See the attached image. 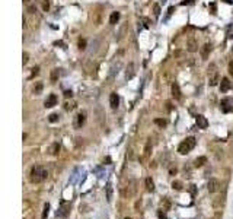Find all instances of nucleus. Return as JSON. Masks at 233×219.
Returning a JSON list of instances; mask_svg holds the SVG:
<instances>
[{
	"label": "nucleus",
	"mask_w": 233,
	"mask_h": 219,
	"mask_svg": "<svg viewBox=\"0 0 233 219\" xmlns=\"http://www.w3.org/2000/svg\"><path fill=\"white\" fill-rule=\"evenodd\" d=\"M47 177H48V173H47V170L44 168V166H41V165L32 166L31 174H29V180H31V183H41V181L47 180Z\"/></svg>",
	"instance_id": "1"
},
{
	"label": "nucleus",
	"mask_w": 233,
	"mask_h": 219,
	"mask_svg": "<svg viewBox=\"0 0 233 219\" xmlns=\"http://www.w3.org/2000/svg\"><path fill=\"white\" fill-rule=\"evenodd\" d=\"M195 145H197L195 137H186L185 140H182L179 143V146H178V152H179L181 155H186V153L191 152L194 148H195Z\"/></svg>",
	"instance_id": "2"
},
{
	"label": "nucleus",
	"mask_w": 233,
	"mask_h": 219,
	"mask_svg": "<svg viewBox=\"0 0 233 219\" xmlns=\"http://www.w3.org/2000/svg\"><path fill=\"white\" fill-rule=\"evenodd\" d=\"M208 79H210V85L216 86L219 82V73H217V67L216 64H210L208 67Z\"/></svg>",
	"instance_id": "3"
},
{
	"label": "nucleus",
	"mask_w": 233,
	"mask_h": 219,
	"mask_svg": "<svg viewBox=\"0 0 233 219\" xmlns=\"http://www.w3.org/2000/svg\"><path fill=\"white\" fill-rule=\"evenodd\" d=\"M220 110L223 113H230V111H233V100H230V98L221 100V102H220Z\"/></svg>",
	"instance_id": "4"
},
{
	"label": "nucleus",
	"mask_w": 233,
	"mask_h": 219,
	"mask_svg": "<svg viewBox=\"0 0 233 219\" xmlns=\"http://www.w3.org/2000/svg\"><path fill=\"white\" fill-rule=\"evenodd\" d=\"M86 123V113L85 111H82L76 115V120H74V127L76 129H82V126Z\"/></svg>",
	"instance_id": "5"
},
{
	"label": "nucleus",
	"mask_w": 233,
	"mask_h": 219,
	"mask_svg": "<svg viewBox=\"0 0 233 219\" xmlns=\"http://www.w3.org/2000/svg\"><path fill=\"white\" fill-rule=\"evenodd\" d=\"M70 210V203H67V202H61V206L60 209L57 210V216H61V218H66L67 213Z\"/></svg>",
	"instance_id": "6"
},
{
	"label": "nucleus",
	"mask_w": 233,
	"mask_h": 219,
	"mask_svg": "<svg viewBox=\"0 0 233 219\" xmlns=\"http://www.w3.org/2000/svg\"><path fill=\"white\" fill-rule=\"evenodd\" d=\"M207 188H208V192H210V193L219 192V188H220V181H219V180H216V178H210L208 184H207Z\"/></svg>",
	"instance_id": "7"
},
{
	"label": "nucleus",
	"mask_w": 233,
	"mask_h": 219,
	"mask_svg": "<svg viewBox=\"0 0 233 219\" xmlns=\"http://www.w3.org/2000/svg\"><path fill=\"white\" fill-rule=\"evenodd\" d=\"M109 105H111L112 110H117L118 108V105H120V98H118L117 92H112L109 95Z\"/></svg>",
	"instance_id": "8"
},
{
	"label": "nucleus",
	"mask_w": 233,
	"mask_h": 219,
	"mask_svg": "<svg viewBox=\"0 0 233 219\" xmlns=\"http://www.w3.org/2000/svg\"><path fill=\"white\" fill-rule=\"evenodd\" d=\"M195 123H197L198 129H207L208 127V121H207V119L204 115H197L195 117Z\"/></svg>",
	"instance_id": "9"
},
{
	"label": "nucleus",
	"mask_w": 233,
	"mask_h": 219,
	"mask_svg": "<svg viewBox=\"0 0 233 219\" xmlns=\"http://www.w3.org/2000/svg\"><path fill=\"white\" fill-rule=\"evenodd\" d=\"M57 97L54 95V93H50L48 95V98L45 100V108H53L54 105H57Z\"/></svg>",
	"instance_id": "10"
},
{
	"label": "nucleus",
	"mask_w": 233,
	"mask_h": 219,
	"mask_svg": "<svg viewBox=\"0 0 233 219\" xmlns=\"http://www.w3.org/2000/svg\"><path fill=\"white\" fill-rule=\"evenodd\" d=\"M210 51H211V44H204L203 46V48H201V57H203V60H207L208 59V56H210Z\"/></svg>",
	"instance_id": "11"
},
{
	"label": "nucleus",
	"mask_w": 233,
	"mask_h": 219,
	"mask_svg": "<svg viewBox=\"0 0 233 219\" xmlns=\"http://www.w3.org/2000/svg\"><path fill=\"white\" fill-rule=\"evenodd\" d=\"M232 86V83H230V80L227 79V78H221V83H220V91L221 92H227L229 89Z\"/></svg>",
	"instance_id": "12"
},
{
	"label": "nucleus",
	"mask_w": 233,
	"mask_h": 219,
	"mask_svg": "<svg viewBox=\"0 0 233 219\" xmlns=\"http://www.w3.org/2000/svg\"><path fill=\"white\" fill-rule=\"evenodd\" d=\"M172 95L175 100H181V89H179V85L176 82L172 83Z\"/></svg>",
	"instance_id": "13"
},
{
	"label": "nucleus",
	"mask_w": 233,
	"mask_h": 219,
	"mask_svg": "<svg viewBox=\"0 0 233 219\" xmlns=\"http://www.w3.org/2000/svg\"><path fill=\"white\" fill-rule=\"evenodd\" d=\"M118 20H120V12H112L111 16H109V24L111 25H115Z\"/></svg>",
	"instance_id": "14"
},
{
	"label": "nucleus",
	"mask_w": 233,
	"mask_h": 219,
	"mask_svg": "<svg viewBox=\"0 0 233 219\" xmlns=\"http://www.w3.org/2000/svg\"><path fill=\"white\" fill-rule=\"evenodd\" d=\"M206 162H207L206 156H200V158H197V159L194 161V166H195V168H200V166H203Z\"/></svg>",
	"instance_id": "15"
},
{
	"label": "nucleus",
	"mask_w": 233,
	"mask_h": 219,
	"mask_svg": "<svg viewBox=\"0 0 233 219\" xmlns=\"http://www.w3.org/2000/svg\"><path fill=\"white\" fill-rule=\"evenodd\" d=\"M186 47H188V51H191V53H194V51H197V42H195V40H191L188 41V44H186Z\"/></svg>",
	"instance_id": "16"
},
{
	"label": "nucleus",
	"mask_w": 233,
	"mask_h": 219,
	"mask_svg": "<svg viewBox=\"0 0 233 219\" xmlns=\"http://www.w3.org/2000/svg\"><path fill=\"white\" fill-rule=\"evenodd\" d=\"M144 183H146V188H147V192H153V190H154V183H153V180L150 178V177H147Z\"/></svg>",
	"instance_id": "17"
},
{
	"label": "nucleus",
	"mask_w": 233,
	"mask_h": 219,
	"mask_svg": "<svg viewBox=\"0 0 233 219\" xmlns=\"http://www.w3.org/2000/svg\"><path fill=\"white\" fill-rule=\"evenodd\" d=\"M32 92L35 93V95H40V93L42 92V83H41V82H37V83L34 85Z\"/></svg>",
	"instance_id": "18"
},
{
	"label": "nucleus",
	"mask_w": 233,
	"mask_h": 219,
	"mask_svg": "<svg viewBox=\"0 0 233 219\" xmlns=\"http://www.w3.org/2000/svg\"><path fill=\"white\" fill-rule=\"evenodd\" d=\"M107 200L108 202L112 200V184H111V183H108L107 184Z\"/></svg>",
	"instance_id": "19"
},
{
	"label": "nucleus",
	"mask_w": 233,
	"mask_h": 219,
	"mask_svg": "<svg viewBox=\"0 0 233 219\" xmlns=\"http://www.w3.org/2000/svg\"><path fill=\"white\" fill-rule=\"evenodd\" d=\"M58 76H60V70L58 69H54V70H51V82H57V79H58Z\"/></svg>",
	"instance_id": "20"
},
{
	"label": "nucleus",
	"mask_w": 233,
	"mask_h": 219,
	"mask_svg": "<svg viewBox=\"0 0 233 219\" xmlns=\"http://www.w3.org/2000/svg\"><path fill=\"white\" fill-rule=\"evenodd\" d=\"M50 152H51V155H58V152H60V145L58 143H53Z\"/></svg>",
	"instance_id": "21"
},
{
	"label": "nucleus",
	"mask_w": 233,
	"mask_h": 219,
	"mask_svg": "<svg viewBox=\"0 0 233 219\" xmlns=\"http://www.w3.org/2000/svg\"><path fill=\"white\" fill-rule=\"evenodd\" d=\"M134 64L133 63H130L128 64V67H127V79H131L133 78V75H134Z\"/></svg>",
	"instance_id": "22"
},
{
	"label": "nucleus",
	"mask_w": 233,
	"mask_h": 219,
	"mask_svg": "<svg viewBox=\"0 0 233 219\" xmlns=\"http://www.w3.org/2000/svg\"><path fill=\"white\" fill-rule=\"evenodd\" d=\"M154 124H157L159 127H166V124H168V121L165 119H154Z\"/></svg>",
	"instance_id": "23"
},
{
	"label": "nucleus",
	"mask_w": 233,
	"mask_h": 219,
	"mask_svg": "<svg viewBox=\"0 0 233 219\" xmlns=\"http://www.w3.org/2000/svg\"><path fill=\"white\" fill-rule=\"evenodd\" d=\"M48 213H50V203H45V205H44V210H42V216H41V219H47Z\"/></svg>",
	"instance_id": "24"
},
{
	"label": "nucleus",
	"mask_w": 233,
	"mask_h": 219,
	"mask_svg": "<svg viewBox=\"0 0 233 219\" xmlns=\"http://www.w3.org/2000/svg\"><path fill=\"white\" fill-rule=\"evenodd\" d=\"M172 187L175 188V190H182V188H184V186H182V183H181V181H173Z\"/></svg>",
	"instance_id": "25"
},
{
	"label": "nucleus",
	"mask_w": 233,
	"mask_h": 219,
	"mask_svg": "<svg viewBox=\"0 0 233 219\" xmlns=\"http://www.w3.org/2000/svg\"><path fill=\"white\" fill-rule=\"evenodd\" d=\"M48 121H50V123H55V121H58V114H51V115H50V117H48Z\"/></svg>",
	"instance_id": "26"
},
{
	"label": "nucleus",
	"mask_w": 233,
	"mask_h": 219,
	"mask_svg": "<svg viewBox=\"0 0 233 219\" xmlns=\"http://www.w3.org/2000/svg\"><path fill=\"white\" fill-rule=\"evenodd\" d=\"M74 107H76V104H69V102H67L66 105H64V110H66V111H70V110H73Z\"/></svg>",
	"instance_id": "27"
},
{
	"label": "nucleus",
	"mask_w": 233,
	"mask_h": 219,
	"mask_svg": "<svg viewBox=\"0 0 233 219\" xmlns=\"http://www.w3.org/2000/svg\"><path fill=\"white\" fill-rule=\"evenodd\" d=\"M79 48H80V50H85V48H86V41L80 40L79 41Z\"/></svg>",
	"instance_id": "28"
},
{
	"label": "nucleus",
	"mask_w": 233,
	"mask_h": 219,
	"mask_svg": "<svg viewBox=\"0 0 233 219\" xmlns=\"http://www.w3.org/2000/svg\"><path fill=\"white\" fill-rule=\"evenodd\" d=\"M153 10H154V16H159V13H160L159 5H154V6H153Z\"/></svg>",
	"instance_id": "29"
},
{
	"label": "nucleus",
	"mask_w": 233,
	"mask_h": 219,
	"mask_svg": "<svg viewBox=\"0 0 233 219\" xmlns=\"http://www.w3.org/2000/svg\"><path fill=\"white\" fill-rule=\"evenodd\" d=\"M28 60H29V54L28 53H23V59H22V61H23V64H26Z\"/></svg>",
	"instance_id": "30"
},
{
	"label": "nucleus",
	"mask_w": 233,
	"mask_h": 219,
	"mask_svg": "<svg viewBox=\"0 0 233 219\" xmlns=\"http://www.w3.org/2000/svg\"><path fill=\"white\" fill-rule=\"evenodd\" d=\"M144 155H146V156H149V155H150V142H147V146H146V152H144Z\"/></svg>",
	"instance_id": "31"
},
{
	"label": "nucleus",
	"mask_w": 233,
	"mask_h": 219,
	"mask_svg": "<svg viewBox=\"0 0 233 219\" xmlns=\"http://www.w3.org/2000/svg\"><path fill=\"white\" fill-rule=\"evenodd\" d=\"M229 75H230V76H233V61H230V63H229Z\"/></svg>",
	"instance_id": "32"
},
{
	"label": "nucleus",
	"mask_w": 233,
	"mask_h": 219,
	"mask_svg": "<svg viewBox=\"0 0 233 219\" xmlns=\"http://www.w3.org/2000/svg\"><path fill=\"white\" fill-rule=\"evenodd\" d=\"M157 216H159V219H168V218H166V215L162 212V210H159V212H157Z\"/></svg>",
	"instance_id": "33"
},
{
	"label": "nucleus",
	"mask_w": 233,
	"mask_h": 219,
	"mask_svg": "<svg viewBox=\"0 0 233 219\" xmlns=\"http://www.w3.org/2000/svg\"><path fill=\"white\" fill-rule=\"evenodd\" d=\"M64 97H66V98H72V97H73V92H72V91H66V92H64Z\"/></svg>",
	"instance_id": "34"
},
{
	"label": "nucleus",
	"mask_w": 233,
	"mask_h": 219,
	"mask_svg": "<svg viewBox=\"0 0 233 219\" xmlns=\"http://www.w3.org/2000/svg\"><path fill=\"white\" fill-rule=\"evenodd\" d=\"M44 10H48V9H50V2H48V0H45V2H44Z\"/></svg>",
	"instance_id": "35"
},
{
	"label": "nucleus",
	"mask_w": 233,
	"mask_h": 219,
	"mask_svg": "<svg viewBox=\"0 0 233 219\" xmlns=\"http://www.w3.org/2000/svg\"><path fill=\"white\" fill-rule=\"evenodd\" d=\"M38 72H40V67H38V66L34 67V69H32V76H34V75H38ZM32 76H31V78H32Z\"/></svg>",
	"instance_id": "36"
},
{
	"label": "nucleus",
	"mask_w": 233,
	"mask_h": 219,
	"mask_svg": "<svg viewBox=\"0 0 233 219\" xmlns=\"http://www.w3.org/2000/svg\"><path fill=\"white\" fill-rule=\"evenodd\" d=\"M210 7H211V13L216 15V5H214V3H211V5H210Z\"/></svg>",
	"instance_id": "37"
},
{
	"label": "nucleus",
	"mask_w": 233,
	"mask_h": 219,
	"mask_svg": "<svg viewBox=\"0 0 233 219\" xmlns=\"http://www.w3.org/2000/svg\"><path fill=\"white\" fill-rule=\"evenodd\" d=\"M171 174H176V168H171Z\"/></svg>",
	"instance_id": "38"
},
{
	"label": "nucleus",
	"mask_w": 233,
	"mask_h": 219,
	"mask_svg": "<svg viewBox=\"0 0 233 219\" xmlns=\"http://www.w3.org/2000/svg\"><path fill=\"white\" fill-rule=\"evenodd\" d=\"M226 2H227V3H232V0H226Z\"/></svg>",
	"instance_id": "39"
},
{
	"label": "nucleus",
	"mask_w": 233,
	"mask_h": 219,
	"mask_svg": "<svg viewBox=\"0 0 233 219\" xmlns=\"http://www.w3.org/2000/svg\"><path fill=\"white\" fill-rule=\"evenodd\" d=\"M23 2H25V3H28V2H29V0H23Z\"/></svg>",
	"instance_id": "40"
},
{
	"label": "nucleus",
	"mask_w": 233,
	"mask_h": 219,
	"mask_svg": "<svg viewBox=\"0 0 233 219\" xmlns=\"http://www.w3.org/2000/svg\"><path fill=\"white\" fill-rule=\"evenodd\" d=\"M125 219H131V218H125Z\"/></svg>",
	"instance_id": "41"
}]
</instances>
